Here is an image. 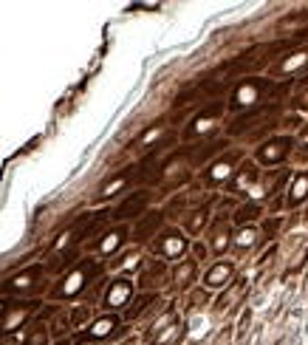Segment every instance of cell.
<instances>
[{"label": "cell", "instance_id": "ffe728a7", "mask_svg": "<svg viewBox=\"0 0 308 345\" xmlns=\"http://www.w3.org/2000/svg\"><path fill=\"white\" fill-rule=\"evenodd\" d=\"M308 196V175H300L297 178V187L291 190V201H300V198Z\"/></svg>", "mask_w": 308, "mask_h": 345}, {"label": "cell", "instance_id": "4316f807", "mask_svg": "<svg viewBox=\"0 0 308 345\" xmlns=\"http://www.w3.org/2000/svg\"><path fill=\"white\" fill-rule=\"evenodd\" d=\"M127 345H130V343H127Z\"/></svg>", "mask_w": 308, "mask_h": 345}, {"label": "cell", "instance_id": "7402d4cb", "mask_svg": "<svg viewBox=\"0 0 308 345\" xmlns=\"http://www.w3.org/2000/svg\"><path fill=\"white\" fill-rule=\"evenodd\" d=\"M204 221H206V212H193V218H187V230L193 232H201V227H204Z\"/></svg>", "mask_w": 308, "mask_h": 345}, {"label": "cell", "instance_id": "ac0fdd59", "mask_svg": "<svg viewBox=\"0 0 308 345\" xmlns=\"http://www.w3.org/2000/svg\"><path fill=\"white\" fill-rule=\"evenodd\" d=\"M127 175H130V172H122V175H116V178H113V181H111V184H105V187H102V198L113 196L116 190H119V187H122V184H125V181H127Z\"/></svg>", "mask_w": 308, "mask_h": 345}, {"label": "cell", "instance_id": "e0dca14e", "mask_svg": "<svg viewBox=\"0 0 308 345\" xmlns=\"http://www.w3.org/2000/svg\"><path fill=\"white\" fill-rule=\"evenodd\" d=\"M26 345H48V331L43 325H37L34 331H31V337L26 340Z\"/></svg>", "mask_w": 308, "mask_h": 345}, {"label": "cell", "instance_id": "5bb4252c", "mask_svg": "<svg viewBox=\"0 0 308 345\" xmlns=\"http://www.w3.org/2000/svg\"><path fill=\"white\" fill-rule=\"evenodd\" d=\"M195 277V263L193 260H187V263H181L178 269H175V275H172V283H178V286H190Z\"/></svg>", "mask_w": 308, "mask_h": 345}, {"label": "cell", "instance_id": "2e32d148", "mask_svg": "<svg viewBox=\"0 0 308 345\" xmlns=\"http://www.w3.org/2000/svg\"><path fill=\"white\" fill-rule=\"evenodd\" d=\"M232 161H235V156H229L226 161H218L215 167H212V172H209V181H221V178L229 172V164H232Z\"/></svg>", "mask_w": 308, "mask_h": 345}, {"label": "cell", "instance_id": "6da1fadb", "mask_svg": "<svg viewBox=\"0 0 308 345\" xmlns=\"http://www.w3.org/2000/svg\"><path fill=\"white\" fill-rule=\"evenodd\" d=\"M93 275H96V263H93V260H82V263L77 266L59 286H54L51 297H74V294H80L82 288L91 283Z\"/></svg>", "mask_w": 308, "mask_h": 345}, {"label": "cell", "instance_id": "7c38bea8", "mask_svg": "<svg viewBox=\"0 0 308 345\" xmlns=\"http://www.w3.org/2000/svg\"><path fill=\"white\" fill-rule=\"evenodd\" d=\"M116 322H119V320H116L113 314H108V317H102V320H96V322H93V325H91V331H88V334H82L80 340H99V337H108V334H111V331L116 328Z\"/></svg>", "mask_w": 308, "mask_h": 345}, {"label": "cell", "instance_id": "30bf717a", "mask_svg": "<svg viewBox=\"0 0 308 345\" xmlns=\"http://www.w3.org/2000/svg\"><path fill=\"white\" fill-rule=\"evenodd\" d=\"M291 147V139H272L266 147H260L257 153V159L266 161V164H274V161H280L285 156V150Z\"/></svg>", "mask_w": 308, "mask_h": 345}, {"label": "cell", "instance_id": "3957f363", "mask_svg": "<svg viewBox=\"0 0 308 345\" xmlns=\"http://www.w3.org/2000/svg\"><path fill=\"white\" fill-rule=\"evenodd\" d=\"M266 88V82H257V80H243L235 88V93H232V105L235 108H246V105H254L260 102V91Z\"/></svg>", "mask_w": 308, "mask_h": 345}, {"label": "cell", "instance_id": "7a4b0ae2", "mask_svg": "<svg viewBox=\"0 0 308 345\" xmlns=\"http://www.w3.org/2000/svg\"><path fill=\"white\" fill-rule=\"evenodd\" d=\"M40 303H6V309L0 311V334H9V331H17L28 314L37 309Z\"/></svg>", "mask_w": 308, "mask_h": 345}, {"label": "cell", "instance_id": "52a82bcc", "mask_svg": "<svg viewBox=\"0 0 308 345\" xmlns=\"http://www.w3.org/2000/svg\"><path fill=\"white\" fill-rule=\"evenodd\" d=\"M184 249H187V241L181 238V232L170 230V232H164V235H161L159 252L164 255V258H178V255H181Z\"/></svg>", "mask_w": 308, "mask_h": 345}, {"label": "cell", "instance_id": "cb8c5ba5", "mask_svg": "<svg viewBox=\"0 0 308 345\" xmlns=\"http://www.w3.org/2000/svg\"><path fill=\"white\" fill-rule=\"evenodd\" d=\"M88 320V309H74L71 311V325H82Z\"/></svg>", "mask_w": 308, "mask_h": 345}, {"label": "cell", "instance_id": "8fae6325", "mask_svg": "<svg viewBox=\"0 0 308 345\" xmlns=\"http://www.w3.org/2000/svg\"><path fill=\"white\" fill-rule=\"evenodd\" d=\"M159 227H161V212H147V215H144V218L136 224V232H133V238H136V241H147V238H150V235H153L156 230H159Z\"/></svg>", "mask_w": 308, "mask_h": 345}, {"label": "cell", "instance_id": "8992f818", "mask_svg": "<svg viewBox=\"0 0 308 345\" xmlns=\"http://www.w3.org/2000/svg\"><path fill=\"white\" fill-rule=\"evenodd\" d=\"M43 275V266H28L26 272H20V275L9 277L3 286H0V291H26V288L34 286V280Z\"/></svg>", "mask_w": 308, "mask_h": 345}, {"label": "cell", "instance_id": "277c9868", "mask_svg": "<svg viewBox=\"0 0 308 345\" xmlns=\"http://www.w3.org/2000/svg\"><path fill=\"white\" fill-rule=\"evenodd\" d=\"M130 294H133V283L125 280V277H119V280H113V283L108 286V291H105V306H108V309H122L127 300H130Z\"/></svg>", "mask_w": 308, "mask_h": 345}, {"label": "cell", "instance_id": "9a60e30c", "mask_svg": "<svg viewBox=\"0 0 308 345\" xmlns=\"http://www.w3.org/2000/svg\"><path fill=\"white\" fill-rule=\"evenodd\" d=\"M125 241V230H113V232H108V235H105V241L99 243V252L102 255H111L116 249V246H119V243Z\"/></svg>", "mask_w": 308, "mask_h": 345}, {"label": "cell", "instance_id": "ba28073f", "mask_svg": "<svg viewBox=\"0 0 308 345\" xmlns=\"http://www.w3.org/2000/svg\"><path fill=\"white\" fill-rule=\"evenodd\" d=\"M266 114H274V108H269V105H257V108H252L249 114L238 116V119L232 122V127H229V130H232V133H243V130H249L254 122H260Z\"/></svg>", "mask_w": 308, "mask_h": 345}, {"label": "cell", "instance_id": "5b68a950", "mask_svg": "<svg viewBox=\"0 0 308 345\" xmlns=\"http://www.w3.org/2000/svg\"><path fill=\"white\" fill-rule=\"evenodd\" d=\"M147 201H150V193H133V196L125 198V201L113 209V218L125 221V218H133V215H141L144 207H147Z\"/></svg>", "mask_w": 308, "mask_h": 345}, {"label": "cell", "instance_id": "4fadbf2b", "mask_svg": "<svg viewBox=\"0 0 308 345\" xmlns=\"http://www.w3.org/2000/svg\"><path fill=\"white\" fill-rule=\"evenodd\" d=\"M232 275V263H218L215 269H209V272H206V286L209 288H218V286H224V280H226V277Z\"/></svg>", "mask_w": 308, "mask_h": 345}, {"label": "cell", "instance_id": "484cf974", "mask_svg": "<svg viewBox=\"0 0 308 345\" xmlns=\"http://www.w3.org/2000/svg\"><path fill=\"white\" fill-rule=\"evenodd\" d=\"M59 345H68V343H59Z\"/></svg>", "mask_w": 308, "mask_h": 345}, {"label": "cell", "instance_id": "d4e9b609", "mask_svg": "<svg viewBox=\"0 0 308 345\" xmlns=\"http://www.w3.org/2000/svg\"><path fill=\"white\" fill-rule=\"evenodd\" d=\"M300 108H308V93H303V96H300Z\"/></svg>", "mask_w": 308, "mask_h": 345}, {"label": "cell", "instance_id": "d6986e66", "mask_svg": "<svg viewBox=\"0 0 308 345\" xmlns=\"http://www.w3.org/2000/svg\"><path fill=\"white\" fill-rule=\"evenodd\" d=\"M153 300H156L153 294H144V297H139L136 303H133V306L127 309V317H136V314H141V311H144V306H150Z\"/></svg>", "mask_w": 308, "mask_h": 345}, {"label": "cell", "instance_id": "603a6c76", "mask_svg": "<svg viewBox=\"0 0 308 345\" xmlns=\"http://www.w3.org/2000/svg\"><path fill=\"white\" fill-rule=\"evenodd\" d=\"M257 212H260V209L254 207V204H249V207H243V209H240V212L235 215V218H238V224H246V221H252L254 215H257Z\"/></svg>", "mask_w": 308, "mask_h": 345}, {"label": "cell", "instance_id": "9c48e42d", "mask_svg": "<svg viewBox=\"0 0 308 345\" xmlns=\"http://www.w3.org/2000/svg\"><path fill=\"white\" fill-rule=\"evenodd\" d=\"M164 275H167V266L161 263V260H150L147 263V269L141 272V277H139V286L141 288H156V286H161L164 283Z\"/></svg>", "mask_w": 308, "mask_h": 345}, {"label": "cell", "instance_id": "44dd1931", "mask_svg": "<svg viewBox=\"0 0 308 345\" xmlns=\"http://www.w3.org/2000/svg\"><path fill=\"white\" fill-rule=\"evenodd\" d=\"M212 249L215 252L226 249V224H218V238H212Z\"/></svg>", "mask_w": 308, "mask_h": 345}]
</instances>
